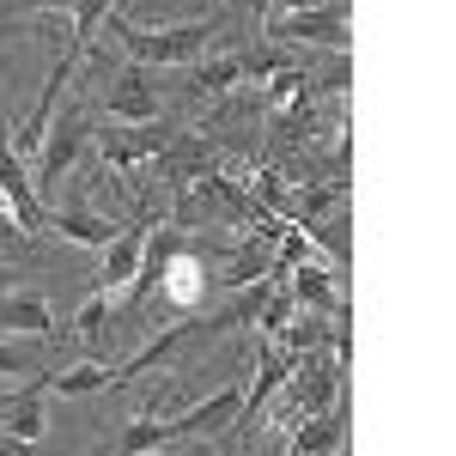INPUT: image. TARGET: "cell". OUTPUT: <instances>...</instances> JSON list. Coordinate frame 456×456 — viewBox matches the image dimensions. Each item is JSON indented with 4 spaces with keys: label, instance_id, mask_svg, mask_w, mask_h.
<instances>
[{
    "label": "cell",
    "instance_id": "obj_1",
    "mask_svg": "<svg viewBox=\"0 0 456 456\" xmlns=\"http://www.w3.org/2000/svg\"><path fill=\"white\" fill-rule=\"evenodd\" d=\"M104 25L134 68H189V61H201L213 49V37H219L225 19H189V25H159V31L128 25V19H104Z\"/></svg>",
    "mask_w": 456,
    "mask_h": 456
},
{
    "label": "cell",
    "instance_id": "obj_2",
    "mask_svg": "<svg viewBox=\"0 0 456 456\" xmlns=\"http://www.w3.org/2000/svg\"><path fill=\"white\" fill-rule=\"evenodd\" d=\"M347 395V365L335 359V347H316V353H298L292 378L281 384V420H311L322 408H335Z\"/></svg>",
    "mask_w": 456,
    "mask_h": 456
},
{
    "label": "cell",
    "instance_id": "obj_3",
    "mask_svg": "<svg viewBox=\"0 0 456 456\" xmlns=\"http://www.w3.org/2000/svg\"><path fill=\"white\" fill-rule=\"evenodd\" d=\"M86 146H92V116L61 98L55 116H49V134H43V146H37V195H55V189L68 183V171L79 165Z\"/></svg>",
    "mask_w": 456,
    "mask_h": 456
},
{
    "label": "cell",
    "instance_id": "obj_4",
    "mask_svg": "<svg viewBox=\"0 0 456 456\" xmlns=\"http://www.w3.org/2000/svg\"><path fill=\"white\" fill-rule=\"evenodd\" d=\"M268 43H316V49H347V0H322V6H298V12H268L262 19Z\"/></svg>",
    "mask_w": 456,
    "mask_h": 456
},
{
    "label": "cell",
    "instance_id": "obj_5",
    "mask_svg": "<svg viewBox=\"0 0 456 456\" xmlns=\"http://www.w3.org/2000/svg\"><path fill=\"white\" fill-rule=\"evenodd\" d=\"M171 122L165 116H152V122H116L104 141H92L98 152H104V165L110 171H134V165H152L165 146H171Z\"/></svg>",
    "mask_w": 456,
    "mask_h": 456
},
{
    "label": "cell",
    "instance_id": "obj_6",
    "mask_svg": "<svg viewBox=\"0 0 456 456\" xmlns=\"http://www.w3.org/2000/svg\"><path fill=\"white\" fill-rule=\"evenodd\" d=\"M159 225V213L146 208L134 225H122L116 238L104 244V274H98V292L104 298H122V286H134L141 281V262H146V232Z\"/></svg>",
    "mask_w": 456,
    "mask_h": 456
},
{
    "label": "cell",
    "instance_id": "obj_7",
    "mask_svg": "<svg viewBox=\"0 0 456 456\" xmlns=\"http://www.w3.org/2000/svg\"><path fill=\"white\" fill-rule=\"evenodd\" d=\"M238 414H244V389H213V395H201L195 408H183L171 426V444L176 438H232V426H238Z\"/></svg>",
    "mask_w": 456,
    "mask_h": 456
},
{
    "label": "cell",
    "instance_id": "obj_8",
    "mask_svg": "<svg viewBox=\"0 0 456 456\" xmlns=\"http://www.w3.org/2000/svg\"><path fill=\"white\" fill-rule=\"evenodd\" d=\"M98 110H104L110 122H152V116H165L152 73L134 68V61H128V73H122V79H110V92L98 98Z\"/></svg>",
    "mask_w": 456,
    "mask_h": 456
},
{
    "label": "cell",
    "instance_id": "obj_9",
    "mask_svg": "<svg viewBox=\"0 0 456 456\" xmlns=\"http://www.w3.org/2000/svg\"><path fill=\"white\" fill-rule=\"evenodd\" d=\"M0 432H12L25 444H37L49 432V389H43V378H31L25 389H6L0 395Z\"/></svg>",
    "mask_w": 456,
    "mask_h": 456
},
{
    "label": "cell",
    "instance_id": "obj_10",
    "mask_svg": "<svg viewBox=\"0 0 456 456\" xmlns=\"http://www.w3.org/2000/svg\"><path fill=\"white\" fill-rule=\"evenodd\" d=\"M341 438H347V395H341L335 408L311 414V420H298L286 456H335V451H341Z\"/></svg>",
    "mask_w": 456,
    "mask_h": 456
},
{
    "label": "cell",
    "instance_id": "obj_11",
    "mask_svg": "<svg viewBox=\"0 0 456 456\" xmlns=\"http://www.w3.org/2000/svg\"><path fill=\"white\" fill-rule=\"evenodd\" d=\"M286 292H292V305H298V311H329V316L341 311L335 274H329V268H322L316 256H305V262H298V268L286 274Z\"/></svg>",
    "mask_w": 456,
    "mask_h": 456
},
{
    "label": "cell",
    "instance_id": "obj_12",
    "mask_svg": "<svg viewBox=\"0 0 456 456\" xmlns=\"http://www.w3.org/2000/svg\"><path fill=\"white\" fill-rule=\"evenodd\" d=\"M49 232L68 238V244H79V249H104L122 225H116L110 213H92V208H61V213H49Z\"/></svg>",
    "mask_w": 456,
    "mask_h": 456
},
{
    "label": "cell",
    "instance_id": "obj_13",
    "mask_svg": "<svg viewBox=\"0 0 456 456\" xmlns=\"http://www.w3.org/2000/svg\"><path fill=\"white\" fill-rule=\"evenodd\" d=\"M0 335H55V311L43 292H6L0 298Z\"/></svg>",
    "mask_w": 456,
    "mask_h": 456
},
{
    "label": "cell",
    "instance_id": "obj_14",
    "mask_svg": "<svg viewBox=\"0 0 456 456\" xmlns=\"http://www.w3.org/2000/svg\"><path fill=\"white\" fill-rule=\"evenodd\" d=\"M171 444V426L159 420V414H134V420L122 426L116 438H104L92 456H152V451H165Z\"/></svg>",
    "mask_w": 456,
    "mask_h": 456
},
{
    "label": "cell",
    "instance_id": "obj_15",
    "mask_svg": "<svg viewBox=\"0 0 456 456\" xmlns=\"http://www.w3.org/2000/svg\"><path fill=\"white\" fill-rule=\"evenodd\" d=\"M244 86V61L238 55H201V61H189V98H232Z\"/></svg>",
    "mask_w": 456,
    "mask_h": 456
},
{
    "label": "cell",
    "instance_id": "obj_16",
    "mask_svg": "<svg viewBox=\"0 0 456 456\" xmlns=\"http://www.w3.org/2000/svg\"><path fill=\"white\" fill-rule=\"evenodd\" d=\"M110 384H116V365H110V359H73L68 371L43 378L49 395H73V402H79V395H98V389H110Z\"/></svg>",
    "mask_w": 456,
    "mask_h": 456
},
{
    "label": "cell",
    "instance_id": "obj_17",
    "mask_svg": "<svg viewBox=\"0 0 456 456\" xmlns=\"http://www.w3.org/2000/svg\"><path fill=\"white\" fill-rule=\"evenodd\" d=\"M49 335H19V341H0V378H25L31 384L37 371H43V359H49Z\"/></svg>",
    "mask_w": 456,
    "mask_h": 456
},
{
    "label": "cell",
    "instance_id": "obj_18",
    "mask_svg": "<svg viewBox=\"0 0 456 456\" xmlns=\"http://www.w3.org/2000/svg\"><path fill=\"white\" fill-rule=\"evenodd\" d=\"M311 128H316V98L305 92V98H286V110L274 116V128H268V141H274V152H286V146L305 141Z\"/></svg>",
    "mask_w": 456,
    "mask_h": 456
},
{
    "label": "cell",
    "instance_id": "obj_19",
    "mask_svg": "<svg viewBox=\"0 0 456 456\" xmlns=\"http://www.w3.org/2000/svg\"><path fill=\"white\" fill-rule=\"evenodd\" d=\"M110 12H116V0H73V12H68V43H61V49H86Z\"/></svg>",
    "mask_w": 456,
    "mask_h": 456
},
{
    "label": "cell",
    "instance_id": "obj_20",
    "mask_svg": "<svg viewBox=\"0 0 456 456\" xmlns=\"http://www.w3.org/2000/svg\"><path fill=\"white\" fill-rule=\"evenodd\" d=\"M25 244H31V232H25V225L12 219V208L0 201V249H25Z\"/></svg>",
    "mask_w": 456,
    "mask_h": 456
},
{
    "label": "cell",
    "instance_id": "obj_21",
    "mask_svg": "<svg viewBox=\"0 0 456 456\" xmlns=\"http://www.w3.org/2000/svg\"><path fill=\"white\" fill-rule=\"evenodd\" d=\"M0 456H37V444H25V438H12V432H0Z\"/></svg>",
    "mask_w": 456,
    "mask_h": 456
},
{
    "label": "cell",
    "instance_id": "obj_22",
    "mask_svg": "<svg viewBox=\"0 0 456 456\" xmlns=\"http://www.w3.org/2000/svg\"><path fill=\"white\" fill-rule=\"evenodd\" d=\"M171 456H213V451H208V438H176Z\"/></svg>",
    "mask_w": 456,
    "mask_h": 456
},
{
    "label": "cell",
    "instance_id": "obj_23",
    "mask_svg": "<svg viewBox=\"0 0 456 456\" xmlns=\"http://www.w3.org/2000/svg\"><path fill=\"white\" fill-rule=\"evenodd\" d=\"M249 12H256V19H268V12H274V0H244Z\"/></svg>",
    "mask_w": 456,
    "mask_h": 456
},
{
    "label": "cell",
    "instance_id": "obj_24",
    "mask_svg": "<svg viewBox=\"0 0 456 456\" xmlns=\"http://www.w3.org/2000/svg\"><path fill=\"white\" fill-rule=\"evenodd\" d=\"M12 31H19V25H0V37H12Z\"/></svg>",
    "mask_w": 456,
    "mask_h": 456
},
{
    "label": "cell",
    "instance_id": "obj_25",
    "mask_svg": "<svg viewBox=\"0 0 456 456\" xmlns=\"http://www.w3.org/2000/svg\"><path fill=\"white\" fill-rule=\"evenodd\" d=\"M0 292H6V268H0Z\"/></svg>",
    "mask_w": 456,
    "mask_h": 456
},
{
    "label": "cell",
    "instance_id": "obj_26",
    "mask_svg": "<svg viewBox=\"0 0 456 456\" xmlns=\"http://www.w3.org/2000/svg\"><path fill=\"white\" fill-rule=\"evenodd\" d=\"M268 456H286V444H281V451H268Z\"/></svg>",
    "mask_w": 456,
    "mask_h": 456
}]
</instances>
